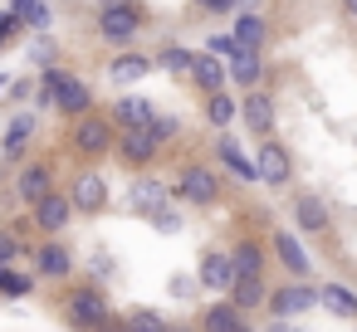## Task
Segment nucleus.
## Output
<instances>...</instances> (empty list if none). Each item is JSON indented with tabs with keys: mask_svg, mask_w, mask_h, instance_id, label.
<instances>
[{
	"mask_svg": "<svg viewBox=\"0 0 357 332\" xmlns=\"http://www.w3.org/2000/svg\"><path fill=\"white\" fill-rule=\"evenodd\" d=\"M93 25H98V40H103V45L132 49V40H137L142 25H147V10L137 6V0H103L98 15H93Z\"/></svg>",
	"mask_w": 357,
	"mask_h": 332,
	"instance_id": "obj_1",
	"label": "nucleus"
},
{
	"mask_svg": "<svg viewBox=\"0 0 357 332\" xmlns=\"http://www.w3.org/2000/svg\"><path fill=\"white\" fill-rule=\"evenodd\" d=\"M113 142H118V127H113L103 113H84V118H74V127H69V147H74L84 161L108 157Z\"/></svg>",
	"mask_w": 357,
	"mask_h": 332,
	"instance_id": "obj_2",
	"label": "nucleus"
},
{
	"mask_svg": "<svg viewBox=\"0 0 357 332\" xmlns=\"http://www.w3.org/2000/svg\"><path fill=\"white\" fill-rule=\"evenodd\" d=\"M172 196H181V200L196 205V210H211V205L220 200V176H215L211 166H201V161H186V166L176 171V181H172Z\"/></svg>",
	"mask_w": 357,
	"mask_h": 332,
	"instance_id": "obj_3",
	"label": "nucleus"
},
{
	"mask_svg": "<svg viewBox=\"0 0 357 332\" xmlns=\"http://www.w3.org/2000/svg\"><path fill=\"white\" fill-rule=\"evenodd\" d=\"M108 317H113V308H108L103 288H93V283H84V288H74L64 298V322L79 327V332H98Z\"/></svg>",
	"mask_w": 357,
	"mask_h": 332,
	"instance_id": "obj_4",
	"label": "nucleus"
},
{
	"mask_svg": "<svg viewBox=\"0 0 357 332\" xmlns=\"http://www.w3.org/2000/svg\"><path fill=\"white\" fill-rule=\"evenodd\" d=\"M240 122H245L255 137H274V122H279L274 93H269V88H245V98H240Z\"/></svg>",
	"mask_w": 357,
	"mask_h": 332,
	"instance_id": "obj_5",
	"label": "nucleus"
},
{
	"mask_svg": "<svg viewBox=\"0 0 357 332\" xmlns=\"http://www.w3.org/2000/svg\"><path fill=\"white\" fill-rule=\"evenodd\" d=\"M255 166H259V181L284 191L289 176H294V161H289V147L279 137H259V152H255Z\"/></svg>",
	"mask_w": 357,
	"mask_h": 332,
	"instance_id": "obj_6",
	"label": "nucleus"
},
{
	"mask_svg": "<svg viewBox=\"0 0 357 332\" xmlns=\"http://www.w3.org/2000/svg\"><path fill=\"white\" fill-rule=\"evenodd\" d=\"M64 196H69L74 215H103V210H108V181H103L98 171H79Z\"/></svg>",
	"mask_w": 357,
	"mask_h": 332,
	"instance_id": "obj_7",
	"label": "nucleus"
},
{
	"mask_svg": "<svg viewBox=\"0 0 357 332\" xmlns=\"http://www.w3.org/2000/svg\"><path fill=\"white\" fill-rule=\"evenodd\" d=\"M264 308H269V317H303V313L318 308V288H308V283H284V288L264 293Z\"/></svg>",
	"mask_w": 357,
	"mask_h": 332,
	"instance_id": "obj_8",
	"label": "nucleus"
},
{
	"mask_svg": "<svg viewBox=\"0 0 357 332\" xmlns=\"http://www.w3.org/2000/svg\"><path fill=\"white\" fill-rule=\"evenodd\" d=\"M50 108H54L59 118H69V122H74V118L93 113V88H89L79 74H69V69H64V79H59V88H54V103H50Z\"/></svg>",
	"mask_w": 357,
	"mask_h": 332,
	"instance_id": "obj_9",
	"label": "nucleus"
},
{
	"mask_svg": "<svg viewBox=\"0 0 357 332\" xmlns=\"http://www.w3.org/2000/svg\"><path fill=\"white\" fill-rule=\"evenodd\" d=\"M113 152H118V161L128 166V171H147L152 161H157V142H152V132L147 127H137V132H118V142H113Z\"/></svg>",
	"mask_w": 357,
	"mask_h": 332,
	"instance_id": "obj_10",
	"label": "nucleus"
},
{
	"mask_svg": "<svg viewBox=\"0 0 357 332\" xmlns=\"http://www.w3.org/2000/svg\"><path fill=\"white\" fill-rule=\"evenodd\" d=\"M167 200H172V186H167L162 176H147V171L132 176V186H128V210H132V215H152V210L167 205Z\"/></svg>",
	"mask_w": 357,
	"mask_h": 332,
	"instance_id": "obj_11",
	"label": "nucleus"
},
{
	"mask_svg": "<svg viewBox=\"0 0 357 332\" xmlns=\"http://www.w3.org/2000/svg\"><path fill=\"white\" fill-rule=\"evenodd\" d=\"M294 225L303 235H328L333 230V205L318 191H303V196H294Z\"/></svg>",
	"mask_w": 357,
	"mask_h": 332,
	"instance_id": "obj_12",
	"label": "nucleus"
},
{
	"mask_svg": "<svg viewBox=\"0 0 357 332\" xmlns=\"http://www.w3.org/2000/svg\"><path fill=\"white\" fill-rule=\"evenodd\" d=\"M50 191H54V166H50V161H25L20 176H15V200H20V205H35V200H45Z\"/></svg>",
	"mask_w": 357,
	"mask_h": 332,
	"instance_id": "obj_13",
	"label": "nucleus"
},
{
	"mask_svg": "<svg viewBox=\"0 0 357 332\" xmlns=\"http://www.w3.org/2000/svg\"><path fill=\"white\" fill-rule=\"evenodd\" d=\"M30 215H35V230H40V235H64V225L74 220V205H69L64 191H50L45 200L30 205Z\"/></svg>",
	"mask_w": 357,
	"mask_h": 332,
	"instance_id": "obj_14",
	"label": "nucleus"
},
{
	"mask_svg": "<svg viewBox=\"0 0 357 332\" xmlns=\"http://www.w3.org/2000/svg\"><path fill=\"white\" fill-rule=\"evenodd\" d=\"M74 274V254L64 249V239H40L35 244V278H69Z\"/></svg>",
	"mask_w": 357,
	"mask_h": 332,
	"instance_id": "obj_15",
	"label": "nucleus"
},
{
	"mask_svg": "<svg viewBox=\"0 0 357 332\" xmlns=\"http://www.w3.org/2000/svg\"><path fill=\"white\" fill-rule=\"evenodd\" d=\"M215 161L235 176V181H245V186H255L259 181V166H255V157L235 142V137H215Z\"/></svg>",
	"mask_w": 357,
	"mask_h": 332,
	"instance_id": "obj_16",
	"label": "nucleus"
},
{
	"mask_svg": "<svg viewBox=\"0 0 357 332\" xmlns=\"http://www.w3.org/2000/svg\"><path fill=\"white\" fill-rule=\"evenodd\" d=\"M269 254H274L289 274H298V278H308V274H313L308 249H303V244H298V235H289V230H274V235H269Z\"/></svg>",
	"mask_w": 357,
	"mask_h": 332,
	"instance_id": "obj_17",
	"label": "nucleus"
},
{
	"mask_svg": "<svg viewBox=\"0 0 357 332\" xmlns=\"http://www.w3.org/2000/svg\"><path fill=\"white\" fill-rule=\"evenodd\" d=\"M152 113H157V108H152L147 98H137V93H123V98L108 108V122H113L118 132H137V127H147V122H152Z\"/></svg>",
	"mask_w": 357,
	"mask_h": 332,
	"instance_id": "obj_18",
	"label": "nucleus"
},
{
	"mask_svg": "<svg viewBox=\"0 0 357 332\" xmlns=\"http://www.w3.org/2000/svg\"><path fill=\"white\" fill-rule=\"evenodd\" d=\"M196 283H201L206 293H225V288L235 283L230 254H225V249H206V254H201V269H196Z\"/></svg>",
	"mask_w": 357,
	"mask_h": 332,
	"instance_id": "obj_19",
	"label": "nucleus"
},
{
	"mask_svg": "<svg viewBox=\"0 0 357 332\" xmlns=\"http://www.w3.org/2000/svg\"><path fill=\"white\" fill-rule=\"evenodd\" d=\"M35 127H40L35 113H15L10 127H6V137H0V161H20L25 147H30V137H35Z\"/></svg>",
	"mask_w": 357,
	"mask_h": 332,
	"instance_id": "obj_20",
	"label": "nucleus"
},
{
	"mask_svg": "<svg viewBox=\"0 0 357 332\" xmlns=\"http://www.w3.org/2000/svg\"><path fill=\"white\" fill-rule=\"evenodd\" d=\"M152 69H157V64H152L147 54H137V49H118V54L108 59V79H113V84H142Z\"/></svg>",
	"mask_w": 357,
	"mask_h": 332,
	"instance_id": "obj_21",
	"label": "nucleus"
},
{
	"mask_svg": "<svg viewBox=\"0 0 357 332\" xmlns=\"http://www.w3.org/2000/svg\"><path fill=\"white\" fill-rule=\"evenodd\" d=\"M230 40H235L240 49H264V40H269L264 15H259V10H235V30H230Z\"/></svg>",
	"mask_w": 357,
	"mask_h": 332,
	"instance_id": "obj_22",
	"label": "nucleus"
},
{
	"mask_svg": "<svg viewBox=\"0 0 357 332\" xmlns=\"http://www.w3.org/2000/svg\"><path fill=\"white\" fill-rule=\"evenodd\" d=\"M264 79V59H259V49H240L230 64H225V84H240V88H255Z\"/></svg>",
	"mask_w": 357,
	"mask_h": 332,
	"instance_id": "obj_23",
	"label": "nucleus"
},
{
	"mask_svg": "<svg viewBox=\"0 0 357 332\" xmlns=\"http://www.w3.org/2000/svg\"><path fill=\"white\" fill-rule=\"evenodd\" d=\"M230 274L235 278H264V249H259V239H240L230 249Z\"/></svg>",
	"mask_w": 357,
	"mask_h": 332,
	"instance_id": "obj_24",
	"label": "nucleus"
},
{
	"mask_svg": "<svg viewBox=\"0 0 357 332\" xmlns=\"http://www.w3.org/2000/svg\"><path fill=\"white\" fill-rule=\"evenodd\" d=\"M201 93H220V88H230L225 84V64L215 59V54H196V64H191V74H186Z\"/></svg>",
	"mask_w": 357,
	"mask_h": 332,
	"instance_id": "obj_25",
	"label": "nucleus"
},
{
	"mask_svg": "<svg viewBox=\"0 0 357 332\" xmlns=\"http://www.w3.org/2000/svg\"><path fill=\"white\" fill-rule=\"evenodd\" d=\"M225 293H230L225 303H230L235 313H250V308H259V303H264V293H269V288H264V278H235Z\"/></svg>",
	"mask_w": 357,
	"mask_h": 332,
	"instance_id": "obj_26",
	"label": "nucleus"
},
{
	"mask_svg": "<svg viewBox=\"0 0 357 332\" xmlns=\"http://www.w3.org/2000/svg\"><path fill=\"white\" fill-rule=\"evenodd\" d=\"M318 303H323L333 317H347V322H357V293H352V288H342V283H328V288H318Z\"/></svg>",
	"mask_w": 357,
	"mask_h": 332,
	"instance_id": "obj_27",
	"label": "nucleus"
},
{
	"mask_svg": "<svg viewBox=\"0 0 357 332\" xmlns=\"http://www.w3.org/2000/svg\"><path fill=\"white\" fill-rule=\"evenodd\" d=\"M152 64H157L162 74H176V79H186V74H191V64H196V49H186V45H162Z\"/></svg>",
	"mask_w": 357,
	"mask_h": 332,
	"instance_id": "obj_28",
	"label": "nucleus"
},
{
	"mask_svg": "<svg viewBox=\"0 0 357 332\" xmlns=\"http://www.w3.org/2000/svg\"><path fill=\"white\" fill-rule=\"evenodd\" d=\"M235 118H240V98H230V88L206 93V122H211V127H230Z\"/></svg>",
	"mask_w": 357,
	"mask_h": 332,
	"instance_id": "obj_29",
	"label": "nucleus"
},
{
	"mask_svg": "<svg viewBox=\"0 0 357 332\" xmlns=\"http://www.w3.org/2000/svg\"><path fill=\"white\" fill-rule=\"evenodd\" d=\"M10 15H15L20 25H30V30H40V35H45V30L54 25V10L45 6V0H10Z\"/></svg>",
	"mask_w": 357,
	"mask_h": 332,
	"instance_id": "obj_30",
	"label": "nucleus"
},
{
	"mask_svg": "<svg viewBox=\"0 0 357 332\" xmlns=\"http://www.w3.org/2000/svg\"><path fill=\"white\" fill-rule=\"evenodd\" d=\"M118 317H123V332H172V322L157 308H128Z\"/></svg>",
	"mask_w": 357,
	"mask_h": 332,
	"instance_id": "obj_31",
	"label": "nucleus"
},
{
	"mask_svg": "<svg viewBox=\"0 0 357 332\" xmlns=\"http://www.w3.org/2000/svg\"><path fill=\"white\" fill-rule=\"evenodd\" d=\"M35 293V274L15 269V264H0V298H30Z\"/></svg>",
	"mask_w": 357,
	"mask_h": 332,
	"instance_id": "obj_32",
	"label": "nucleus"
},
{
	"mask_svg": "<svg viewBox=\"0 0 357 332\" xmlns=\"http://www.w3.org/2000/svg\"><path fill=\"white\" fill-rule=\"evenodd\" d=\"M240 317H245V313H235L230 303H211V308L201 313V332H230Z\"/></svg>",
	"mask_w": 357,
	"mask_h": 332,
	"instance_id": "obj_33",
	"label": "nucleus"
},
{
	"mask_svg": "<svg viewBox=\"0 0 357 332\" xmlns=\"http://www.w3.org/2000/svg\"><path fill=\"white\" fill-rule=\"evenodd\" d=\"M147 132H152V142H157V147H167V142H176V137H181V118H176V113H152Z\"/></svg>",
	"mask_w": 357,
	"mask_h": 332,
	"instance_id": "obj_34",
	"label": "nucleus"
},
{
	"mask_svg": "<svg viewBox=\"0 0 357 332\" xmlns=\"http://www.w3.org/2000/svg\"><path fill=\"white\" fill-rule=\"evenodd\" d=\"M30 59H35L40 69H50V64H59V45H54L50 35H40V40L30 45Z\"/></svg>",
	"mask_w": 357,
	"mask_h": 332,
	"instance_id": "obj_35",
	"label": "nucleus"
},
{
	"mask_svg": "<svg viewBox=\"0 0 357 332\" xmlns=\"http://www.w3.org/2000/svg\"><path fill=\"white\" fill-rule=\"evenodd\" d=\"M147 220H152V225H157L162 235H176V230H181V215L172 210V200H167V205H157V210H152Z\"/></svg>",
	"mask_w": 357,
	"mask_h": 332,
	"instance_id": "obj_36",
	"label": "nucleus"
},
{
	"mask_svg": "<svg viewBox=\"0 0 357 332\" xmlns=\"http://www.w3.org/2000/svg\"><path fill=\"white\" fill-rule=\"evenodd\" d=\"M206 45H211V49H206V54H215V59H235V54H240V45H235V40H230V35H211V40H206Z\"/></svg>",
	"mask_w": 357,
	"mask_h": 332,
	"instance_id": "obj_37",
	"label": "nucleus"
},
{
	"mask_svg": "<svg viewBox=\"0 0 357 332\" xmlns=\"http://www.w3.org/2000/svg\"><path fill=\"white\" fill-rule=\"evenodd\" d=\"M20 254H25V244H20L15 235H0V264H15Z\"/></svg>",
	"mask_w": 357,
	"mask_h": 332,
	"instance_id": "obj_38",
	"label": "nucleus"
},
{
	"mask_svg": "<svg viewBox=\"0 0 357 332\" xmlns=\"http://www.w3.org/2000/svg\"><path fill=\"white\" fill-rule=\"evenodd\" d=\"M196 10H211V15H235V0H191Z\"/></svg>",
	"mask_w": 357,
	"mask_h": 332,
	"instance_id": "obj_39",
	"label": "nucleus"
},
{
	"mask_svg": "<svg viewBox=\"0 0 357 332\" xmlns=\"http://www.w3.org/2000/svg\"><path fill=\"white\" fill-rule=\"evenodd\" d=\"M10 35H20V20H15L10 10H0V45H6Z\"/></svg>",
	"mask_w": 357,
	"mask_h": 332,
	"instance_id": "obj_40",
	"label": "nucleus"
},
{
	"mask_svg": "<svg viewBox=\"0 0 357 332\" xmlns=\"http://www.w3.org/2000/svg\"><path fill=\"white\" fill-rule=\"evenodd\" d=\"M264 332H303V327H294V317H274Z\"/></svg>",
	"mask_w": 357,
	"mask_h": 332,
	"instance_id": "obj_41",
	"label": "nucleus"
},
{
	"mask_svg": "<svg viewBox=\"0 0 357 332\" xmlns=\"http://www.w3.org/2000/svg\"><path fill=\"white\" fill-rule=\"evenodd\" d=\"M337 6H342V15H347V20H357V0H337Z\"/></svg>",
	"mask_w": 357,
	"mask_h": 332,
	"instance_id": "obj_42",
	"label": "nucleus"
},
{
	"mask_svg": "<svg viewBox=\"0 0 357 332\" xmlns=\"http://www.w3.org/2000/svg\"><path fill=\"white\" fill-rule=\"evenodd\" d=\"M230 332H255V327H250V322H245V317H240V322H235V327H230Z\"/></svg>",
	"mask_w": 357,
	"mask_h": 332,
	"instance_id": "obj_43",
	"label": "nucleus"
},
{
	"mask_svg": "<svg viewBox=\"0 0 357 332\" xmlns=\"http://www.w3.org/2000/svg\"><path fill=\"white\" fill-rule=\"evenodd\" d=\"M0 49H6V45H0Z\"/></svg>",
	"mask_w": 357,
	"mask_h": 332,
	"instance_id": "obj_44",
	"label": "nucleus"
},
{
	"mask_svg": "<svg viewBox=\"0 0 357 332\" xmlns=\"http://www.w3.org/2000/svg\"><path fill=\"white\" fill-rule=\"evenodd\" d=\"M59 6H64V0H59Z\"/></svg>",
	"mask_w": 357,
	"mask_h": 332,
	"instance_id": "obj_45",
	"label": "nucleus"
}]
</instances>
